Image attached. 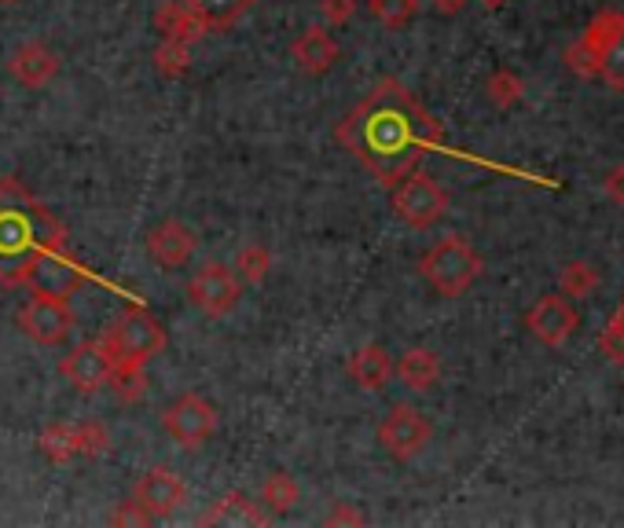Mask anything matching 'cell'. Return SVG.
Instances as JSON below:
<instances>
[{
  "label": "cell",
  "instance_id": "cell-1",
  "mask_svg": "<svg viewBox=\"0 0 624 528\" xmlns=\"http://www.w3.org/2000/svg\"><path fill=\"white\" fill-rule=\"evenodd\" d=\"M334 136L382 187H390L437 148L441 125L401 81L386 78L342 118Z\"/></svg>",
  "mask_w": 624,
  "mask_h": 528
},
{
  "label": "cell",
  "instance_id": "cell-2",
  "mask_svg": "<svg viewBox=\"0 0 624 528\" xmlns=\"http://www.w3.org/2000/svg\"><path fill=\"white\" fill-rule=\"evenodd\" d=\"M67 246V224L16 176L0 180V283L27 286L52 250Z\"/></svg>",
  "mask_w": 624,
  "mask_h": 528
},
{
  "label": "cell",
  "instance_id": "cell-3",
  "mask_svg": "<svg viewBox=\"0 0 624 528\" xmlns=\"http://www.w3.org/2000/svg\"><path fill=\"white\" fill-rule=\"evenodd\" d=\"M103 349L111 353L114 375H143L154 356L165 353V327L143 305H129L103 334Z\"/></svg>",
  "mask_w": 624,
  "mask_h": 528
},
{
  "label": "cell",
  "instance_id": "cell-4",
  "mask_svg": "<svg viewBox=\"0 0 624 528\" xmlns=\"http://www.w3.org/2000/svg\"><path fill=\"white\" fill-rule=\"evenodd\" d=\"M482 268H485L482 254L460 235H445L441 243H434L423 257H419V272H423V280L434 286L441 297L466 294L477 283Z\"/></svg>",
  "mask_w": 624,
  "mask_h": 528
},
{
  "label": "cell",
  "instance_id": "cell-5",
  "mask_svg": "<svg viewBox=\"0 0 624 528\" xmlns=\"http://www.w3.org/2000/svg\"><path fill=\"white\" fill-rule=\"evenodd\" d=\"M390 206L401 224L415 227V232H426V227H434L449 213V195L434 176L412 170L397 184H390Z\"/></svg>",
  "mask_w": 624,
  "mask_h": 528
},
{
  "label": "cell",
  "instance_id": "cell-6",
  "mask_svg": "<svg viewBox=\"0 0 624 528\" xmlns=\"http://www.w3.org/2000/svg\"><path fill=\"white\" fill-rule=\"evenodd\" d=\"M162 429L180 448H199L218 434V407L199 393H184L162 407Z\"/></svg>",
  "mask_w": 624,
  "mask_h": 528
},
{
  "label": "cell",
  "instance_id": "cell-7",
  "mask_svg": "<svg viewBox=\"0 0 624 528\" xmlns=\"http://www.w3.org/2000/svg\"><path fill=\"white\" fill-rule=\"evenodd\" d=\"M19 331L38 345H63L74 331V312H70L67 297L33 291L19 308Z\"/></svg>",
  "mask_w": 624,
  "mask_h": 528
},
{
  "label": "cell",
  "instance_id": "cell-8",
  "mask_svg": "<svg viewBox=\"0 0 624 528\" xmlns=\"http://www.w3.org/2000/svg\"><path fill=\"white\" fill-rule=\"evenodd\" d=\"M434 440V426L423 412H415L412 404H397L393 412L379 423V444L382 451L393 455L397 463H412L415 455H423Z\"/></svg>",
  "mask_w": 624,
  "mask_h": 528
},
{
  "label": "cell",
  "instance_id": "cell-9",
  "mask_svg": "<svg viewBox=\"0 0 624 528\" xmlns=\"http://www.w3.org/2000/svg\"><path fill=\"white\" fill-rule=\"evenodd\" d=\"M239 294H243V283L239 275L221 261H210L188 280V302L195 305L202 316H228L239 305Z\"/></svg>",
  "mask_w": 624,
  "mask_h": 528
},
{
  "label": "cell",
  "instance_id": "cell-10",
  "mask_svg": "<svg viewBox=\"0 0 624 528\" xmlns=\"http://www.w3.org/2000/svg\"><path fill=\"white\" fill-rule=\"evenodd\" d=\"M59 375H63L78 393H95V389H103L114 375L111 353L103 349V342H81L59 359Z\"/></svg>",
  "mask_w": 624,
  "mask_h": 528
},
{
  "label": "cell",
  "instance_id": "cell-11",
  "mask_svg": "<svg viewBox=\"0 0 624 528\" xmlns=\"http://www.w3.org/2000/svg\"><path fill=\"white\" fill-rule=\"evenodd\" d=\"M133 499L148 510L151 521H165L188 502V485L173 470H165V466H154V470H148L137 481Z\"/></svg>",
  "mask_w": 624,
  "mask_h": 528
},
{
  "label": "cell",
  "instance_id": "cell-12",
  "mask_svg": "<svg viewBox=\"0 0 624 528\" xmlns=\"http://www.w3.org/2000/svg\"><path fill=\"white\" fill-rule=\"evenodd\" d=\"M525 327L536 342H544L547 349H558V345L570 342V334L577 331V308L570 305V297L547 294L525 312Z\"/></svg>",
  "mask_w": 624,
  "mask_h": 528
},
{
  "label": "cell",
  "instance_id": "cell-13",
  "mask_svg": "<svg viewBox=\"0 0 624 528\" xmlns=\"http://www.w3.org/2000/svg\"><path fill=\"white\" fill-rule=\"evenodd\" d=\"M199 250V235L191 232L184 221H162L159 227L148 232V254L151 261L165 272H177L195 257Z\"/></svg>",
  "mask_w": 624,
  "mask_h": 528
},
{
  "label": "cell",
  "instance_id": "cell-14",
  "mask_svg": "<svg viewBox=\"0 0 624 528\" xmlns=\"http://www.w3.org/2000/svg\"><path fill=\"white\" fill-rule=\"evenodd\" d=\"M85 268L67 254V246L52 250L48 257H41V264L33 268L30 275V291H41V294H56V297H70L78 291V286H85Z\"/></svg>",
  "mask_w": 624,
  "mask_h": 528
},
{
  "label": "cell",
  "instance_id": "cell-15",
  "mask_svg": "<svg viewBox=\"0 0 624 528\" xmlns=\"http://www.w3.org/2000/svg\"><path fill=\"white\" fill-rule=\"evenodd\" d=\"M8 74L16 78L22 89H44V85H52V78L59 74V55L44 41H27L11 52Z\"/></svg>",
  "mask_w": 624,
  "mask_h": 528
},
{
  "label": "cell",
  "instance_id": "cell-16",
  "mask_svg": "<svg viewBox=\"0 0 624 528\" xmlns=\"http://www.w3.org/2000/svg\"><path fill=\"white\" fill-rule=\"evenodd\" d=\"M339 55H342V44L323 27H309L302 38L291 44V59L305 74H328V70L339 63Z\"/></svg>",
  "mask_w": 624,
  "mask_h": 528
},
{
  "label": "cell",
  "instance_id": "cell-17",
  "mask_svg": "<svg viewBox=\"0 0 624 528\" xmlns=\"http://www.w3.org/2000/svg\"><path fill=\"white\" fill-rule=\"evenodd\" d=\"M345 370H350V378L364 393H379V389H386V382L393 378V359H390L386 349H382V345L368 342L350 356V367H345Z\"/></svg>",
  "mask_w": 624,
  "mask_h": 528
},
{
  "label": "cell",
  "instance_id": "cell-18",
  "mask_svg": "<svg viewBox=\"0 0 624 528\" xmlns=\"http://www.w3.org/2000/svg\"><path fill=\"white\" fill-rule=\"evenodd\" d=\"M265 521H269V514L261 510L250 496H243V491H228V496H221L199 518V525H224V528H243V525L258 528V525H265Z\"/></svg>",
  "mask_w": 624,
  "mask_h": 528
},
{
  "label": "cell",
  "instance_id": "cell-19",
  "mask_svg": "<svg viewBox=\"0 0 624 528\" xmlns=\"http://www.w3.org/2000/svg\"><path fill=\"white\" fill-rule=\"evenodd\" d=\"M393 375H397L412 393H430L441 378V359L434 349H407L397 359V367H393Z\"/></svg>",
  "mask_w": 624,
  "mask_h": 528
},
{
  "label": "cell",
  "instance_id": "cell-20",
  "mask_svg": "<svg viewBox=\"0 0 624 528\" xmlns=\"http://www.w3.org/2000/svg\"><path fill=\"white\" fill-rule=\"evenodd\" d=\"M154 27H159L162 38H173V41H188L195 44L207 38V27L199 22L195 11L188 8V0H170V4L159 8V16H154Z\"/></svg>",
  "mask_w": 624,
  "mask_h": 528
},
{
  "label": "cell",
  "instance_id": "cell-21",
  "mask_svg": "<svg viewBox=\"0 0 624 528\" xmlns=\"http://www.w3.org/2000/svg\"><path fill=\"white\" fill-rule=\"evenodd\" d=\"M38 451L52 466H63L70 459H81V444H78V423H56L48 426L38 437Z\"/></svg>",
  "mask_w": 624,
  "mask_h": 528
},
{
  "label": "cell",
  "instance_id": "cell-22",
  "mask_svg": "<svg viewBox=\"0 0 624 528\" xmlns=\"http://www.w3.org/2000/svg\"><path fill=\"white\" fill-rule=\"evenodd\" d=\"M250 4H254V0H188V8L195 11L207 30L235 27V22L250 11Z\"/></svg>",
  "mask_w": 624,
  "mask_h": 528
},
{
  "label": "cell",
  "instance_id": "cell-23",
  "mask_svg": "<svg viewBox=\"0 0 624 528\" xmlns=\"http://www.w3.org/2000/svg\"><path fill=\"white\" fill-rule=\"evenodd\" d=\"M558 291H562V297H570V302H584V297H592L598 291L595 264L570 261L566 268H562V275H558Z\"/></svg>",
  "mask_w": 624,
  "mask_h": 528
},
{
  "label": "cell",
  "instance_id": "cell-24",
  "mask_svg": "<svg viewBox=\"0 0 624 528\" xmlns=\"http://www.w3.org/2000/svg\"><path fill=\"white\" fill-rule=\"evenodd\" d=\"M522 92H525V81L514 74V70H496L489 81H485V95L492 106H500V111H511V106L522 103Z\"/></svg>",
  "mask_w": 624,
  "mask_h": 528
},
{
  "label": "cell",
  "instance_id": "cell-25",
  "mask_svg": "<svg viewBox=\"0 0 624 528\" xmlns=\"http://www.w3.org/2000/svg\"><path fill=\"white\" fill-rule=\"evenodd\" d=\"M368 11L386 30H404L419 16V0H368Z\"/></svg>",
  "mask_w": 624,
  "mask_h": 528
},
{
  "label": "cell",
  "instance_id": "cell-26",
  "mask_svg": "<svg viewBox=\"0 0 624 528\" xmlns=\"http://www.w3.org/2000/svg\"><path fill=\"white\" fill-rule=\"evenodd\" d=\"M261 502H265V510L272 514H286L294 510L298 502V485L291 474H272L265 485H261Z\"/></svg>",
  "mask_w": 624,
  "mask_h": 528
},
{
  "label": "cell",
  "instance_id": "cell-27",
  "mask_svg": "<svg viewBox=\"0 0 624 528\" xmlns=\"http://www.w3.org/2000/svg\"><path fill=\"white\" fill-rule=\"evenodd\" d=\"M269 272H272V254H269L265 246L250 243V246H243V250L235 254V275H239V283H261Z\"/></svg>",
  "mask_w": 624,
  "mask_h": 528
},
{
  "label": "cell",
  "instance_id": "cell-28",
  "mask_svg": "<svg viewBox=\"0 0 624 528\" xmlns=\"http://www.w3.org/2000/svg\"><path fill=\"white\" fill-rule=\"evenodd\" d=\"M624 30V11H614V8H606V11H598V16L587 22V30H584V38L581 41H587L595 48L598 55H603V48L617 38V33Z\"/></svg>",
  "mask_w": 624,
  "mask_h": 528
},
{
  "label": "cell",
  "instance_id": "cell-29",
  "mask_svg": "<svg viewBox=\"0 0 624 528\" xmlns=\"http://www.w3.org/2000/svg\"><path fill=\"white\" fill-rule=\"evenodd\" d=\"M154 63L165 78H180L188 74L191 67V44L188 41H173V38H162V44L154 48Z\"/></svg>",
  "mask_w": 624,
  "mask_h": 528
},
{
  "label": "cell",
  "instance_id": "cell-30",
  "mask_svg": "<svg viewBox=\"0 0 624 528\" xmlns=\"http://www.w3.org/2000/svg\"><path fill=\"white\" fill-rule=\"evenodd\" d=\"M598 78L614 92H624V30L603 48V55H598Z\"/></svg>",
  "mask_w": 624,
  "mask_h": 528
},
{
  "label": "cell",
  "instance_id": "cell-31",
  "mask_svg": "<svg viewBox=\"0 0 624 528\" xmlns=\"http://www.w3.org/2000/svg\"><path fill=\"white\" fill-rule=\"evenodd\" d=\"M78 444H81V459H100V455L111 448V434H107L103 423H78Z\"/></svg>",
  "mask_w": 624,
  "mask_h": 528
},
{
  "label": "cell",
  "instance_id": "cell-32",
  "mask_svg": "<svg viewBox=\"0 0 624 528\" xmlns=\"http://www.w3.org/2000/svg\"><path fill=\"white\" fill-rule=\"evenodd\" d=\"M566 67H570L577 78L592 81V78H598V52H595V48L587 44V41L570 44V48H566Z\"/></svg>",
  "mask_w": 624,
  "mask_h": 528
},
{
  "label": "cell",
  "instance_id": "cell-33",
  "mask_svg": "<svg viewBox=\"0 0 624 528\" xmlns=\"http://www.w3.org/2000/svg\"><path fill=\"white\" fill-rule=\"evenodd\" d=\"M598 353H603L610 364H624V327L617 319H610L606 331L598 334Z\"/></svg>",
  "mask_w": 624,
  "mask_h": 528
},
{
  "label": "cell",
  "instance_id": "cell-34",
  "mask_svg": "<svg viewBox=\"0 0 624 528\" xmlns=\"http://www.w3.org/2000/svg\"><path fill=\"white\" fill-rule=\"evenodd\" d=\"M320 16L328 27H345L356 16V0H320Z\"/></svg>",
  "mask_w": 624,
  "mask_h": 528
},
{
  "label": "cell",
  "instance_id": "cell-35",
  "mask_svg": "<svg viewBox=\"0 0 624 528\" xmlns=\"http://www.w3.org/2000/svg\"><path fill=\"white\" fill-rule=\"evenodd\" d=\"M111 525H151V518H148V510L140 507L137 499H129V502H122V507H118L111 518H107Z\"/></svg>",
  "mask_w": 624,
  "mask_h": 528
},
{
  "label": "cell",
  "instance_id": "cell-36",
  "mask_svg": "<svg viewBox=\"0 0 624 528\" xmlns=\"http://www.w3.org/2000/svg\"><path fill=\"white\" fill-rule=\"evenodd\" d=\"M603 187H606V199H610V202H617V206H624V162L614 165V170L606 173Z\"/></svg>",
  "mask_w": 624,
  "mask_h": 528
},
{
  "label": "cell",
  "instance_id": "cell-37",
  "mask_svg": "<svg viewBox=\"0 0 624 528\" xmlns=\"http://www.w3.org/2000/svg\"><path fill=\"white\" fill-rule=\"evenodd\" d=\"M364 521H368L364 514L353 510V507H345V502H339V507L328 514V525H364Z\"/></svg>",
  "mask_w": 624,
  "mask_h": 528
},
{
  "label": "cell",
  "instance_id": "cell-38",
  "mask_svg": "<svg viewBox=\"0 0 624 528\" xmlns=\"http://www.w3.org/2000/svg\"><path fill=\"white\" fill-rule=\"evenodd\" d=\"M430 4H434L437 16H460L466 8V0H430Z\"/></svg>",
  "mask_w": 624,
  "mask_h": 528
},
{
  "label": "cell",
  "instance_id": "cell-39",
  "mask_svg": "<svg viewBox=\"0 0 624 528\" xmlns=\"http://www.w3.org/2000/svg\"><path fill=\"white\" fill-rule=\"evenodd\" d=\"M477 4H482V8H489V11H496V8H503V4H507V0H477Z\"/></svg>",
  "mask_w": 624,
  "mask_h": 528
},
{
  "label": "cell",
  "instance_id": "cell-40",
  "mask_svg": "<svg viewBox=\"0 0 624 528\" xmlns=\"http://www.w3.org/2000/svg\"><path fill=\"white\" fill-rule=\"evenodd\" d=\"M614 319H617V323H621V327H624V302H621V308L614 312Z\"/></svg>",
  "mask_w": 624,
  "mask_h": 528
},
{
  "label": "cell",
  "instance_id": "cell-41",
  "mask_svg": "<svg viewBox=\"0 0 624 528\" xmlns=\"http://www.w3.org/2000/svg\"><path fill=\"white\" fill-rule=\"evenodd\" d=\"M0 4H16V0H0Z\"/></svg>",
  "mask_w": 624,
  "mask_h": 528
}]
</instances>
